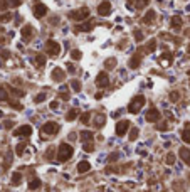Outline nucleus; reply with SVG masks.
I'll return each mask as SVG.
<instances>
[{"label":"nucleus","mask_w":190,"mask_h":192,"mask_svg":"<svg viewBox=\"0 0 190 192\" xmlns=\"http://www.w3.org/2000/svg\"><path fill=\"white\" fill-rule=\"evenodd\" d=\"M74 150L69 143H61L59 145V152H57V162H67L72 157Z\"/></svg>","instance_id":"f257e3e1"},{"label":"nucleus","mask_w":190,"mask_h":192,"mask_svg":"<svg viewBox=\"0 0 190 192\" xmlns=\"http://www.w3.org/2000/svg\"><path fill=\"white\" fill-rule=\"evenodd\" d=\"M145 106V96L143 94H138V96H135L133 99H131V103L128 104V111L131 115H136L141 111V108Z\"/></svg>","instance_id":"f03ea898"},{"label":"nucleus","mask_w":190,"mask_h":192,"mask_svg":"<svg viewBox=\"0 0 190 192\" xmlns=\"http://www.w3.org/2000/svg\"><path fill=\"white\" fill-rule=\"evenodd\" d=\"M87 17H89V9H87V7H82V9H77V10L69 12V19L77 20V22L84 20V19H87Z\"/></svg>","instance_id":"7ed1b4c3"},{"label":"nucleus","mask_w":190,"mask_h":192,"mask_svg":"<svg viewBox=\"0 0 190 192\" xmlns=\"http://www.w3.org/2000/svg\"><path fill=\"white\" fill-rule=\"evenodd\" d=\"M46 52L49 54V56L56 57V56H59V52H61V46H59L56 41L49 39V41L46 42Z\"/></svg>","instance_id":"20e7f679"},{"label":"nucleus","mask_w":190,"mask_h":192,"mask_svg":"<svg viewBox=\"0 0 190 192\" xmlns=\"http://www.w3.org/2000/svg\"><path fill=\"white\" fill-rule=\"evenodd\" d=\"M41 131L46 133V135H56L57 131H59V125L54 123V121H47V123H44Z\"/></svg>","instance_id":"39448f33"},{"label":"nucleus","mask_w":190,"mask_h":192,"mask_svg":"<svg viewBox=\"0 0 190 192\" xmlns=\"http://www.w3.org/2000/svg\"><path fill=\"white\" fill-rule=\"evenodd\" d=\"M141 57H143V49H138V51L135 52V56H131V59H130V68H131V69L140 68V64H141Z\"/></svg>","instance_id":"423d86ee"},{"label":"nucleus","mask_w":190,"mask_h":192,"mask_svg":"<svg viewBox=\"0 0 190 192\" xmlns=\"http://www.w3.org/2000/svg\"><path fill=\"white\" fill-rule=\"evenodd\" d=\"M160 118H162V113H160L157 108H150L148 111H146V116H145V120L150 121V123H157Z\"/></svg>","instance_id":"0eeeda50"},{"label":"nucleus","mask_w":190,"mask_h":192,"mask_svg":"<svg viewBox=\"0 0 190 192\" xmlns=\"http://www.w3.org/2000/svg\"><path fill=\"white\" fill-rule=\"evenodd\" d=\"M128 128H130L128 120H121V121H118V123H116V135L118 137L126 135V130H128Z\"/></svg>","instance_id":"6e6552de"},{"label":"nucleus","mask_w":190,"mask_h":192,"mask_svg":"<svg viewBox=\"0 0 190 192\" xmlns=\"http://www.w3.org/2000/svg\"><path fill=\"white\" fill-rule=\"evenodd\" d=\"M108 84H109L108 73H99L98 76H96V86H98V88H106Z\"/></svg>","instance_id":"1a4fd4ad"},{"label":"nucleus","mask_w":190,"mask_h":192,"mask_svg":"<svg viewBox=\"0 0 190 192\" xmlns=\"http://www.w3.org/2000/svg\"><path fill=\"white\" fill-rule=\"evenodd\" d=\"M32 37H34V29H32V26H24L22 27V41L31 42Z\"/></svg>","instance_id":"9d476101"},{"label":"nucleus","mask_w":190,"mask_h":192,"mask_svg":"<svg viewBox=\"0 0 190 192\" xmlns=\"http://www.w3.org/2000/svg\"><path fill=\"white\" fill-rule=\"evenodd\" d=\"M34 15H36L37 19L46 17L47 15V7L44 5V4H39V2H37L36 5H34Z\"/></svg>","instance_id":"9b49d317"},{"label":"nucleus","mask_w":190,"mask_h":192,"mask_svg":"<svg viewBox=\"0 0 190 192\" xmlns=\"http://www.w3.org/2000/svg\"><path fill=\"white\" fill-rule=\"evenodd\" d=\"M32 133V126L31 125H22V126H19L15 131H14V135L15 137H29Z\"/></svg>","instance_id":"f8f14e48"},{"label":"nucleus","mask_w":190,"mask_h":192,"mask_svg":"<svg viewBox=\"0 0 190 192\" xmlns=\"http://www.w3.org/2000/svg\"><path fill=\"white\" fill-rule=\"evenodd\" d=\"M109 12H111V4H109L108 0L101 2L99 7H98V14L99 15H103V17H106V15H109Z\"/></svg>","instance_id":"ddd939ff"},{"label":"nucleus","mask_w":190,"mask_h":192,"mask_svg":"<svg viewBox=\"0 0 190 192\" xmlns=\"http://www.w3.org/2000/svg\"><path fill=\"white\" fill-rule=\"evenodd\" d=\"M172 61H173V54H172V52H163L158 62L163 66V68H168V66H172Z\"/></svg>","instance_id":"4468645a"},{"label":"nucleus","mask_w":190,"mask_h":192,"mask_svg":"<svg viewBox=\"0 0 190 192\" xmlns=\"http://www.w3.org/2000/svg\"><path fill=\"white\" fill-rule=\"evenodd\" d=\"M51 78L54 79L56 83H62V81H64V78H66V74H64V71H62L61 68H56L54 71H52Z\"/></svg>","instance_id":"2eb2a0df"},{"label":"nucleus","mask_w":190,"mask_h":192,"mask_svg":"<svg viewBox=\"0 0 190 192\" xmlns=\"http://www.w3.org/2000/svg\"><path fill=\"white\" fill-rule=\"evenodd\" d=\"M178 155L182 157V160H183L185 164H187V165L190 167V150L187 148V147H182V148H180Z\"/></svg>","instance_id":"dca6fc26"},{"label":"nucleus","mask_w":190,"mask_h":192,"mask_svg":"<svg viewBox=\"0 0 190 192\" xmlns=\"http://www.w3.org/2000/svg\"><path fill=\"white\" fill-rule=\"evenodd\" d=\"M104 123H106V116H104L103 113L94 115V126H96V128H103Z\"/></svg>","instance_id":"f3484780"},{"label":"nucleus","mask_w":190,"mask_h":192,"mask_svg":"<svg viewBox=\"0 0 190 192\" xmlns=\"http://www.w3.org/2000/svg\"><path fill=\"white\" fill-rule=\"evenodd\" d=\"M94 20H89V22H84V24H81V26L77 27L76 31H82V32H89V31H92L94 29Z\"/></svg>","instance_id":"a211bd4d"},{"label":"nucleus","mask_w":190,"mask_h":192,"mask_svg":"<svg viewBox=\"0 0 190 192\" xmlns=\"http://www.w3.org/2000/svg\"><path fill=\"white\" fill-rule=\"evenodd\" d=\"M89 169H91V164L86 162V160H82V162L77 164V172H79V174H86V172H89Z\"/></svg>","instance_id":"6ab92c4d"},{"label":"nucleus","mask_w":190,"mask_h":192,"mask_svg":"<svg viewBox=\"0 0 190 192\" xmlns=\"http://www.w3.org/2000/svg\"><path fill=\"white\" fill-rule=\"evenodd\" d=\"M94 140V133L89 130H84L81 131V142H84V143H87V142H92Z\"/></svg>","instance_id":"aec40b11"},{"label":"nucleus","mask_w":190,"mask_h":192,"mask_svg":"<svg viewBox=\"0 0 190 192\" xmlns=\"http://www.w3.org/2000/svg\"><path fill=\"white\" fill-rule=\"evenodd\" d=\"M172 27H173L177 32L182 29V19H180L178 15H173V17H172Z\"/></svg>","instance_id":"412c9836"},{"label":"nucleus","mask_w":190,"mask_h":192,"mask_svg":"<svg viewBox=\"0 0 190 192\" xmlns=\"http://www.w3.org/2000/svg\"><path fill=\"white\" fill-rule=\"evenodd\" d=\"M77 115H79V110H77V108H72V110H69V111H67L66 120H67V121H74V120L77 118Z\"/></svg>","instance_id":"4be33fe9"},{"label":"nucleus","mask_w":190,"mask_h":192,"mask_svg":"<svg viewBox=\"0 0 190 192\" xmlns=\"http://www.w3.org/2000/svg\"><path fill=\"white\" fill-rule=\"evenodd\" d=\"M155 17H157L155 10H148L146 14H145V17H143V22H145V24H151V22L155 20Z\"/></svg>","instance_id":"5701e85b"},{"label":"nucleus","mask_w":190,"mask_h":192,"mask_svg":"<svg viewBox=\"0 0 190 192\" xmlns=\"http://www.w3.org/2000/svg\"><path fill=\"white\" fill-rule=\"evenodd\" d=\"M22 182V174L20 172H14L12 174V185H20Z\"/></svg>","instance_id":"b1692460"},{"label":"nucleus","mask_w":190,"mask_h":192,"mask_svg":"<svg viewBox=\"0 0 190 192\" xmlns=\"http://www.w3.org/2000/svg\"><path fill=\"white\" fill-rule=\"evenodd\" d=\"M36 64H37V68H44V66H46V56H44V54H37Z\"/></svg>","instance_id":"393cba45"},{"label":"nucleus","mask_w":190,"mask_h":192,"mask_svg":"<svg viewBox=\"0 0 190 192\" xmlns=\"http://www.w3.org/2000/svg\"><path fill=\"white\" fill-rule=\"evenodd\" d=\"M155 49H157V39H150L148 44H146V52H155Z\"/></svg>","instance_id":"a878e982"},{"label":"nucleus","mask_w":190,"mask_h":192,"mask_svg":"<svg viewBox=\"0 0 190 192\" xmlns=\"http://www.w3.org/2000/svg\"><path fill=\"white\" fill-rule=\"evenodd\" d=\"M20 5V0H4L2 7H19Z\"/></svg>","instance_id":"bb28decb"},{"label":"nucleus","mask_w":190,"mask_h":192,"mask_svg":"<svg viewBox=\"0 0 190 192\" xmlns=\"http://www.w3.org/2000/svg\"><path fill=\"white\" fill-rule=\"evenodd\" d=\"M182 140H183L185 143H189V145H190V128H189V125H187V128L182 131Z\"/></svg>","instance_id":"cd10ccee"},{"label":"nucleus","mask_w":190,"mask_h":192,"mask_svg":"<svg viewBox=\"0 0 190 192\" xmlns=\"http://www.w3.org/2000/svg\"><path fill=\"white\" fill-rule=\"evenodd\" d=\"M39 187H41V180H39V179H32V180L29 182V189H31V191H36Z\"/></svg>","instance_id":"c85d7f7f"},{"label":"nucleus","mask_w":190,"mask_h":192,"mask_svg":"<svg viewBox=\"0 0 190 192\" xmlns=\"http://www.w3.org/2000/svg\"><path fill=\"white\" fill-rule=\"evenodd\" d=\"M104 66H106V69H113L114 66H116V59H114V57H109V59H106Z\"/></svg>","instance_id":"c756f323"},{"label":"nucleus","mask_w":190,"mask_h":192,"mask_svg":"<svg viewBox=\"0 0 190 192\" xmlns=\"http://www.w3.org/2000/svg\"><path fill=\"white\" fill-rule=\"evenodd\" d=\"M173 191H177V192H183V191H185V189H183V182H182V180L173 182Z\"/></svg>","instance_id":"7c9ffc66"},{"label":"nucleus","mask_w":190,"mask_h":192,"mask_svg":"<svg viewBox=\"0 0 190 192\" xmlns=\"http://www.w3.org/2000/svg\"><path fill=\"white\" fill-rule=\"evenodd\" d=\"M25 147H27L25 142L19 143V145H17V148H15V153H17V155H22V153H24V150H25Z\"/></svg>","instance_id":"2f4dec72"},{"label":"nucleus","mask_w":190,"mask_h":192,"mask_svg":"<svg viewBox=\"0 0 190 192\" xmlns=\"http://www.w3.org/2000/svg\"><path fill=\"white\" fill-rule=\"evenodd\" d=\"M150 4V0H136V4H135V7L136 9H145V7Z\"/></svg>","instance_id":"473e14b6"},{"label":"nucleus","mask_w":190,"mask_h":192,"mask_svg":"<svg viewBox=\"0 0 190 192\" xmlns=\"http://www.w3.org/2000/svg\"><path fill=\"white\" fill-rule=\"evenodd\" d=\"M71 57L74 59V61H79V59H81V51H79V49H72V51H71Z\"/></svg>","instance_id":"72a5a7b5"},{"label":"nucleus","mask_w":190,"mask_h":192,"mask_svg":"<svg viewBox=\"0 0 190 192\" xmlns=\"http://www.w3.org/2000/svg\"><path fill=\"white\" fill-rule=\"evenodd\" d=\"M133 37H135V41H136V42H141V41L145 39V37H143V32H141V31H135V32H133Z\"/></svg>","instance_id":"f704fd0d"},{"label":"nucleus","mask_w":190,"mask_h":192,"mask_svg":"<svg viewBox=\"0 0 190 192\" xmlns=\"http://www.w3.org/2000/svg\"><path fill=\"white\" fill-rule=\"evenodd\" d=\"M71 86H72V89H74V91H77V93L81 91V83H79L77 79H72V81H71Z\"/></svg>","instance_id":"c9c22d12"},{"label":"nucleus","mask_w":190,"mask_h":192,"mask_svg":"<svg viewBox=\"0 0 190 192\" xmlns=\"http://www.w3.org/2000/svg\"><path fill=\"white\" fill-rule=\"evenodd\" d=\"M138 133H140V130H138V128H133V130L130 131V140H131V142H135L136 138H138Z\"/></svg>","instance_id":"e433bc0d"},{"label":"nucleus","mask_w":190,"mask_h":192,"mask_svg":"<svg viewBox=\"0 0 190 192\" xmlns=\"http://www.w3.org/2000/svg\"><path fill=\"white\" fill-rule=\"evenodd\" d=\"M165 162H167L168 165H173V164H175V153H172V152H170L168 155H167V158H165Z\"/></svg>","instance_id":"4c0bfd02"},{"label":"nucleus","mask_w":190,"mask_h":192,"mask_svg":"<svg viewBox=\"0 0 190 192\" xmlns=\"http://www.w3.org/2000/svg\"><path fill=\"white\" fill-rule=\"evenodd\" d=\"M7 99H9V94H7L5 88L0 86V101H7Z\"/></svg>","instance_id":"58836bf2"},{"label":"nucleus","mask_w":190,"mask_h":192,"mask_svg":"<svg viewBox=\"0 0 190 192\" xmlns=\"http://www.w3.org/2000/svg\"><path fill=\"white\" fill-rule=\"evenodd\" d=\"M12 19V12H7V14H2L0 15V22H9Z\"/></svg>","instance_id":"ea45409f"},{"label":"nucleus","mask_w":190,"mask_h":192,"mask_svg":"<svg viewBox=\"0 0 190 192\" xmlns=\"http://www.w3.org/2000/svg\"><path fill=\"white\" fill-rule=\"evenodd\" d=\"M178 99H180L178 91H172V93H170V101H173V103H177Z\"/></svg>","instance_id":"a19ab883"},{"label":"nucleus","mask_w":190,"mask_h":192,"mask_svg":"<svg viewBox=\"0 0 190 192\" xmlns=\"http://www.w3.org/2000/svg\"><path fill=\"white\" fill-rule=\"evenodd\" d=\"M10 91H12V94H14V96H17V98H22V96H24V91H22V89L10 88Z\"/></svg>","instance_id":"79ce46f5"},{"label":"nucleus","mask_w":190,"mask_h":192,"mask_svg":"<svg viewBox=\"0 0 190 192\" xmlns=\"http://www.w3.org/2000/svg\"><path fill=\"white\" fill-rule=\"evenodd\" d=\"M84 152H94V143L92 142H87V143H84Z\"/></svg>","instance_id":"37998d69"},{"label":"nucleus","mask_w":190,"mask_h":192,"mask_svg":"<svg viewBox=\"0 0 190 192\" xmlns=\"http://www.w3.org/2000/svg\"><path fill=\"white\" fill-rule=\"evenodd\" d=\"M160 39H163V41H175L177 37H172L170 34H167V32H162V34H160Z\"/></svg>","instance_id":"c03bdc74"},{"label":"nucleus","mask_w":190,"mask_h":192,"mask_svg":"<svg viewBox=\"0 0 190 192\" xmlns=\"http://www.w3.org/2000/svg\"><path fill=\"white\" fill-rule=\"evenodd\" d=\"M89 118H91V113H82V115H81V121H82L84 125L89 123Z\"/></svg>","instance_id":"a18cd8bd"},{"label":"nucleus","mask_w":190,"mask_h":192,"mask_svg":"<svg viewBox=\"0 0 190 192\" xmlns=\"http://www.w3.org/2000/svg\"><path fill=\"white\" fill-rule=\"evenodd\" d=\"M46 99V93H41V94H37L36 96V103H42Z\"/></svg>","instance_id":"49530a36"},{"label":"nucleus","mask_w":190,"mask_h":192,"mask_svg":"<svg viewBox=\"0 0 190 192\" xmlns=\"http://www.w3.org/2000/svg\"><path fill=\"white\" fill-rule=\"evenodd\" d=\"M52 155H54V147H51L49 150L46 152V157H47V160H52Z\"/></svg>","instance_id":"de8ad7c7"},{"label":"nucleus","mask_w":190,"mask_h":192,"mask_svg":"<svg viewBox=\"0 0 190 192\" xmlns=\"http://www.w3.org/2000/svg\"><path fill=\"white\" fill-rule=\"evenodd\" d=\"M59 96H61L62 99H69V93H67L66 89H61V91H59Z\"/></svg>","instance_id":"09e8293b"},{"label":"nucleus","mask_w":190,"mask_h":192,"mask_svg":"<svg viewBox=\"0 0 190 192\" xmlns=\"http://www.w3.org/2000/svg\"><path fill=\"white\" fill-rule=\"evenodd\" d=\"M10 106L12 108H15V110H22V104L17 103V101H14V99H10Z\"/></svg>","instance_id":"8fccbe9b"},{"label":"nucleus","mask_w":190,"mask_h":192,"mask_svg":"<svg viewBox=\"0 0 190 192\" xmlns=\"http://www.w3.org/2000/svg\"><path fill=\"white\" fill-rule=\"evenodd\" d=\"M0 57H2V59H9V57H10V52L4 49V51H0Z\"/></svg>","instance_id":"3c124183"},{"label":"nucleus","mask_w":190,"mask_h":192,"mask_svg":"<svg viewBox=\"0 0 190 192\" xmlns=\"http://www.w3.org/2000/svg\"><path fill=\"white\" fill-rule=\"evenodd\" d=\"M118 157H119V153H111V155L108 157V162H116L118 160Z\"/></svg>","instance_id":"603ef678"},{"label":"nucleus","mask_w":190,"mask_h":192,"mask_svg":"<svg viewBox=\"0 0 190 192\" xmlns=\"http://www.w3.org/2000/svg\"><path fill=\"white\" fill-rule=\"evenodd\" d=\"M158 130H162V131H167V130H168V125H167V123H162V125H160V126H158Z\"/></svg>","instance_id":"864d4df0"},{"label":"nucleus","mask_w":190,"mask_h":192,"mask_svg":"<svg viewBox=\"0 0 190 192\" xmlns=\"http://www.w3.org/2000/svg\"><path fill=\"white\" fill-rule=\"evenodd\" d=\"M59 108V103L57 101H51V110H57Z\"/></svg>","instance_id":"5fc2aeb1"},{"label":"nucleus","mask_w":190,"mask_h":192,"mask_svg":"<svg viewBox=\"0 0 190 192\" xmlns=\"http://www.w3.org/2000/svg\"><path fill=\"white\" fill-rule=\"evenodd\" d=\"M67 69H69V73H74V71H76V68H74V64H71V62L67 64Z\"/></svg>","instance_id":"6e6d98bb"},{"label":"nucleus","mask_w":190,"mask_h":192,"mask_svg":"<svg viewBox=\"0 0 190 192\" xmlns=\"http://www.w3.org/2000/svg\"><path fill=\"white\" fill-rule=\"evenodd\" d=\"M12 125H14L12 121H5V128H12Z\"/></svg>","instance_id":"4d7b16f0"},{"label":"nucleus","mask_w":190,"mask_h":192,"mask_svg":"<svg viewBox=\"0 0 190 192\" xmlns=\"http://www.w3.org/2000/svg\"><path fill=\"white\" fill-rule=\"evenodd\" d=\"M187 52H189V54H190V44H189V46H187Z\"/></svg>","instance_id":"13d9d810"},{"label":"nucleus","mask_w":190,"mask_h":192,"mask_svg":"<svg viewBox=\"0 0 190 192\" xmlns=\"http://www.w3.org/2000/svg\"><path fill=\"white\" fill-rule=\"evenodd\" d=\"M0 116H2V111H0Z\"/></svg>","instance_id":"bf43d9fd"},{"label":"nucleus","mask_w":190,"mask_h":192,"mask_svg":"<svg viewBox=\"0 0 190 192\" xmlns=\"http://www.w3.org/2000/svg\"><path fill=\"white\" fill-rule=\"evenodd\" d=\"M0 4H2V0H0Z\"/></svg>","instance_id":"052dcab7"},{"label":"nucleus","mask_w":190,"mask_h":192,"mask_svg":"<svg viewBox=\"0 0 190 192\" xmlns=\"http://www.w3.org/2000/svg\"><path fill=\"white\" fill-rule=\"evenodd\" d=\"M189 20H190V17H189Z\"/></svg>","instance_id":"680f3d73"}]
</instances>
